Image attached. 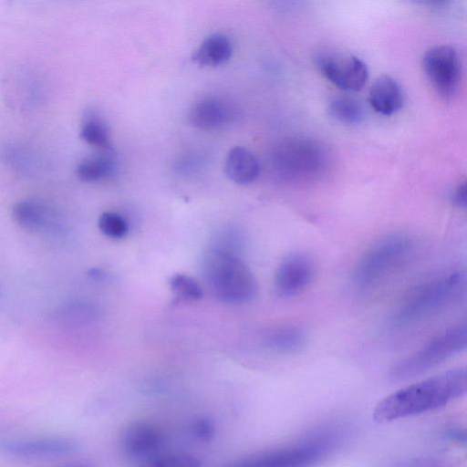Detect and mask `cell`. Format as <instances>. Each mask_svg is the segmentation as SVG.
Instances as JSON below:
<instances>
[{
	"label": "cell",
	"instance_id": "cell-1",
	"mask_svg": "<svg viewBox=\"0 0 467 467\" xmlns=\"http://www.w3.org/2000/svg\"><path fill=\"white\" fill-rule=\"evenodd\" d=\"M466 390V368L450 369L386 396L377 403L372 416L375 421L383 423L419 415L446 406Z\"/></svg>",
	"mask_w": 467,
	"mask_h": 467
},
{
	"label": "cell",
	"instance_id": "cell-2",
	"mask_svg": "<svg viewBox=\"0 0 467 467\" xmlns=\"http://www.w3.org/2000/svg\"><path fill=\"white\" fill-rule=\"evenodd\" d=\"M203 273L212 293L220 301L244 304L257 295L253 273L234 253L213 247L205 255Z\"/></svg>",
	"mask_w": 467,
	"mask_h": 467
},
{
	"label": "cell",
	"instance_id": "cell-3",
	"mask_svg": "<svg viewBox=\"0 0 467 467\" xmlns=\"http://www.w3.org/2000/svg\"><path fill=\"white\" fill-rule=\"evenodd\" d=\"M466 288L465 273L456 271L414 288L400 304L392 321L406 326L437 313L458 300Z\"/></svg>",
	"mask_w": 467,
	"mask_h": 467
},
{
	"label": "cell",
	"instance_id": "cell-4",
	"mask_svg": "<svg viewBox=\"0 0 467 467\" xmlns=\"http://www.w3.org/2000/svg\"><path fill=\"white\" fill-rule=\"evenodd\" d=\"M273 169L288 182H306L318 178L328 165V151L319 141L293 137L281 141L272 154Z\"/></svg>",
	"mask_w": 467,
	"mask_h": 467
},
{
	"label": "cell",
	"instance_id": "cell-5",
	"mask_svg": "<svg viewBox=\"0 0 467 467\" xmlns=\"http://www.w3.org/2000/svg\"><path fill=\"white\" fill-rule=\"evenodd\" d=\"M337 442V438L333 433L316 434L223 467H312L326 458Z\"/></svg>",
	"mask_w": 467,
	"mask_h": 467
},
{
	"label": "cell",
	"instance_id": "cell-6",
	"mask_svg": "<svg viewBox=\"0 0 467 467\" xmlns=\"http://www.w3.org/2000/svg\"><path fill=\"white\" fill-rule=\"evenodd\" d=\"M466 324L451 327L431 339L420 349L397 362L389 371L394 380H406L443 363L466 347Z\"/></svg>",
	"mask_w": 467,
	"mask_h": 467
},
{
	"label": "cell",
	"instance_id": "cell-7",
	"mask_svg": "<svg viewBox=\"0 0 467 467\" xmlns=\"http://www.w3.org/2000/svg\"><path fill=\"white\" fill-rule=\"evenodd\" d=\"M411 248V240L404 234L379 239L358 260L352 273L353 283L359 288L378 283L408 257Z\"/></svg>",
	"mask_w": 467,
	"mask_h": 467
},
{
	"label": "cell",
	"instance_id": "cell-8",
	"mask_svg": "<svg viewBox=\"0 0 467 467\" xmlns=\"http://www.w3.org/2000/svg\"><path fill=\"white\" fill-rule=\"evenodd\" d=\"M315 60L319 72L329 82L345 91L360 90L368 78L365 62L351 54L324 51Z\"/></svg>",
	"mask_w": 467,
	"mask_h": 467
},
{
	"label": "cell",
	"instance_id": "cell-9",
	"mask_svg": "<svg viewBox=\"0 0 467 467\" xmlns=\"http://www.w3.org/2000/svg\"><path fill=\"white\" fill-rule=\"evenodd\" d=\"M423 69L433 88L443 98L454 95L461 82V61L457 50L449 45L437 46L423 57Z\"/></svg>",
	"mask_w": 467,
	"mask_h": 467
},
{
	"label": "cell",
	"instance_id": "cell-10",
	"mask_svg": "<svg viewBox=\"0 0 467 467\" xmlns=\"http://www.w3.org/2000/svg\"><path fill=\"white\" fill-rule=\"evenodd\" d=\"M76 441L60 436L10 438L0 436V450L26 459H40L70 454L78 450Z\"/></svg>",
	"mask_w": 467,
	"mask_h": 467
},
{
	"label": "cell",
	"instance_id": "cell-11",
	"mask_svg": "<svg viewBox=\"0 0 467 467\" xmlns=\"http://www.w3.org/2000/svg\"><path fill=\"white\" fill-rule=\"evenodd\" d=\"M313 276L314 264L308 255L298 252L289 254L275 272V292L282 297L295 296L308 286Z\"/></svg>",
	"mask_w": 467,
	"mask_h": 467
},
{
	"label": "cell",
	"instance_id": "cell-12",
	"mask_svg": "<svg viewBox=\"0 0 467 467\" xmlns=\"http://www.w3.org/2000/svg\"><path fill=\"white\" fill-rule=\"evenodd\" d=\"M163 443V435L155 425L137 421L125 430L121 438L123 452L133 460L150 461L158 455Z\"/></svg>",
	"mask_w": 467,
	"mask_h": 467
},
{
	"label": "cell",
	"instance_id": "cell-13",
	"mask_svg": "<svg viewBox=\"0 0 467 467\" xmlns=\"http://www.w3.org/2000/svg\"><path fill=\"white\" fill-rule=\"evenodd\" d=\"M368 102L376 112L391 116L402 108L404 93L393 78L383 75L373 82L368 92Z\"/></svg>",
	"mask_w": 467,
	"mask_h": 467
},
{
	"label": "cell",
	"instance_id": "cell-14",
	"mask_svg": "<svg viewBox=\"0 0 467 467\" xmlns=\"http://www.w3.org/2000/svg\"><path fill=\"white\" fill-rule=\"evenodd\" d=\"M224 171L227 177L234 182L247 184L258 177L260 163L250 150L237 146L228 151Z\"/></svg>",
	"mask_w": 467,
	"mask_h": 467
},
{
	"label": "cell",
	"instance_id": "cell-15",
	"mask_svg": "<svg viewBox=\"0 0 467 467\" xmlns=\"http://www.w3.org/2000/svg\"><path fill=\"white\" fill-rule=\"evenodd\" d=\"M230 118L228 107L220 99L208 98L196 102L189 112L190 123L202 130L223 126Z\"/></svg>",
	"mask_w": 467,
	"mask_h": 467
},
{
	"label": "cell",
	"instance_id": "cell-16",
	"mask_svg": "<svg viewBox=\"0 0 467 467\" xmlns=\"http://www.w3.org/2000/svg\"><path fill=\"white\" fill-rule=\"evenodd\" d=\"M232 44L223 34L207 36L193 53L192 61L201 67H216L227 62L232 56Z\"/></svg>",
	"mask_w": 467,
	"mask_h": 467
},
{
	"label": "cell",
	"instance_id": "cell-17",
	"mask_svg": "<svg viewBox=\"0 0 467 467\" xmlns=\"http://www.w3.org/2000/svg\"><path fill=\"white\" fill-rule=\"evenodd\" d=\"M306 341L305 331L294 325L279 326L270 329L264 337L265 347L279 353H291L300 349Z\"/></svg>",
	"mask_w": 467,
	"mask_h": 467
},
{
	"label": "cell",
	"instance_id": "cell-18",
	"mask_svg": "<svg viewBox=\"0 0 467 467\" xmlns=\"http://www.w3.org/2000/svg\"><path fill=\"white\" fill-rule=\"evenodd\" d=\"M49 210L41 203L32 201L17 202L13 208L16 222L27 230H39L49 221Z\"/></svg>",
	"mask_w": 467,
	"mask_h": 467
},
{
	"label": "cell",
	"instance_id": "cell-19",
	"mask_svg": "<svg viewBox=\"0 0 467 467\" xmlns=\"http://www.w3.org/2000/svg\"><path fill=\"white\" fill-rule=\"evenodd\" d=\"M328 112L334 119L348 125L358 124L365 117L361 103L348 96L334 98L328 104Z\"/></svg>",
	"mask_w": 467,
	"mask_h": 467
},
{
	"label": "cell",
	"instance_id": "cell-20",
	"mask_svg": "<svg viewBox=\"0 0 467 467\" xmlns=\"http://www.w3.org/2000/svg\"><path fill=\"white\" fill-rule=\"evenodd\" d=\"M113 160L107 154L98 155L82 161L77 167V175L84 182H98L113 172Z\"/></svg>",
	"mask_w": 467,
	"mask_h": 467
},
{
	"label": "cell",
	"instance_id": "cell-21",
	"mask_svg": "<svg viewBox=\"0 0 467 467\" xmlns=\"http://www.w3.org/2000/svg\"><path fill=\"white\" fill-rule=\"evenodd\" d=\"M80 137L88 144L109 150V134L105 123L97 116H88L81 125Z\"/></svg>",
	"mask_w": 467,
	"mask_h": 467
},
{
	"label": "cell",
	"instance_id": "cell-22",
	"mask_svg": "<svg viewBox=\"0 0 467 467\" xmlns=\"http://www.w3.org/2000/svg\"><path fill=\"white\" fill-rule=\"evenodd\" d=\"M170 287L177 296L186 300H197L202 296V290L197 281L183 274L172 275Z\"/></svg>",
	"mask_w": 467,
	"mask_h": 467
},
{
	"label": "cell",
	"instance_id": "cell-23",
	"mask_svg": "<svg viewBox=\"0 0 467 467\" xmlns=\"http://www.w3.org/2000/svg\"><path fill=\"white\" fill-rule=\"evenodd\" d=\"M99 228L105 235L119 239L124 237L129 230L126 220L113 212H105L99 218Z\"/></svg>",
	"mask_w": 467,
	"mask_h": 467
},
{
	"label": "cell",
	"instance_id": "cell-24",
	"mask_svg": "<svg viewBox=\"0 0 467 467\" xmlns=\"http://www.w3.org/2000/svg\"><path fill=\"white\" fill-rule=\"evenodd\" d=\"M200 461L192 455L171 454L157 456L148 461L142 467H200Z\"/></svg>",
	"mask_w": 467,
	"mask_h": 467
},
{
	"label": "cell",
	"instance_id": "cell-25",
	"mask_svg": "<svg viewBox=\"0 0 467 467\" xmlns=\"http://www.w3.org/2000/svg\"><path fill=\"white\" fill-rule=\"evenodd\" d=\"M191 431L194 437L202 441H209L213 437L215 428L211 420L200 418L193 421Z\"/></svg>",
	"mask_w": 467,
	"mask_h": 467
},
{
	"label": "cell",
	"instance_id": "cell-26",
	"mask_svg": "<svg viewBox=\"0 0 467 467\" xmlns=\"http://www.w3.org/2000/svg\"><path fill=\"white\" fill-rule=\"evenodd\" d=\"M451 201L454 206L458 208H465L466 206V182L465 181L459 182L451 192Z\"/></svg>",
	"mask_w": 467,
	"mask_h": 467
},
{
	"label": "cell",
	"instance_id": "cell-27",
	"mask_svg": "<svg viewBox=\"0 0 467 467\" xmlns=\"http://www.w3.org/2000/svg\"><path fill=\"white\" fill-rule=\"evenodd\" d=\"M63 467H96V466L89 462H77V463H71L68 465H65Z\"/></svg>",
	"mask_w": 467,
	"mask_h": 467
}]
</instances>
